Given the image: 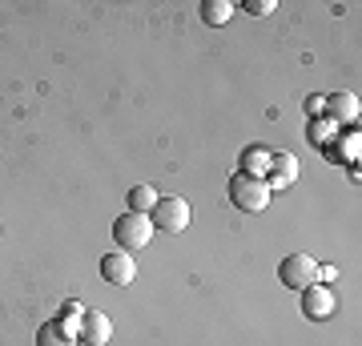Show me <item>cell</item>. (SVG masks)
<instances>
[{"instance_id": "5", "label": "cell", "mask_w": 362, "mask_h": 346, "mask_svg": "<svg viewBox=\"0 0 362 346\" xmlns=\"http://www.w3.org/2000/svg\"><path fill=\"white\" fill-rule=\"evenodd\" d=\"M101 278L109 286H129L133 278H137V266H133V254H125V250H113V254L101 258Z\"/></svg>"}, {"instance_id": "11", "label": "cell", "mask_w": 362, "mask_h": 346, "mask_svg": "<svg viewBox=\"0 0 362 346\" xmlns=\"http://www.w3.org/2000/svg\"><path fill=\"white\" fill-rule=\"evenodd\" d=\"M230 16H233V4H230V0H202V25L221 28Z\"/></svg>"}, {"instance_id": "6", "label": "cell", "mask_w": 362, "mask_h": 346, "mask_svg": "<svg viewBox=\"0 0 362 346\" xmlns=\"http://www.w3.org/2000/svg\"><path fill=\"white\" fill-rule=\"evenodd\" d=\"M302 314L310 322L330 318V314H334V294H330V286H322V282L306 286V290H302Z\"/></svg>"}, {"instance_id": "10", "label": "cell", "mask_w": 362, "mask_h": 346, "mask_svg": "<svg viewBox=\"0 0 362 346\" xmlns=\"http://www.w3.org/2000/svg\"><path fill=\"white\" fill-rule=\"evenodd\" d=\"M270 154L274 149H266V145H250L246 154H242V173H250V178H266V173H270Z\"/></svg>"}, {"instance_id": "2", "label": "cell", "mask_w": 362, "mask_h": 346, "mask_svg": "<svg viewBox=\"0 0 362 346\" xmlns=\"http://www.w3.org/2000/svg\"><path fill=\"white\" fill-rule=\"evenodd\" d=\"M149 238H153V221H149V214H125V218L113 221V242L125 250V254H133V250H145L149 246Z\"/></svg>"}, {"instance_id": "14", "label": "cell", "mask_w": 362, "mask_h": 346, "mask_svg": "<svg viewBox=\"0 0 362 346\" xmlns=\"http://www.w3.org/2000/svg\"><path fill=\"white\" fill-rule=\"evenodd\" d=\"M242 8H246L250 16H270L274 8H278V4H274V0H246Z\"/></svg>"}, {"instance_id": "16", "label": "cell", "mask_w": 362, "mask_h": 346, "mask_svg": "<svg viewBox=\"0 0 362 346\" xmlns=\"http://www.w3.org/2000/svg\"><path fill=\"white\" fill-rule=\"evenodd\" d=\"M322 109H326V101H322V97H306V113H310V117H318Z\"/></svg>"}, {"instance_id": "4", "label": "cell", "mask_w": 362, "mask_h": 346, "mask_svg": "<svg viewBox=\"0 0 362 346\" xmlns=\"http://www.w3.org/2000/svg\"><path fill=\"white\" fill-rule=\"evenodd\" d=\"M278 282L286 286V290H306V286L318 282V262H314L310 254H290L278 266Z\"/></svg>"}, {"instance_id": "15", "label": "cell", "mask_w": 362, "mask_h": 346, "mask_svg": "<svg viewBox=\"0 0 362 346\" xmlns=\"http://www.w3.org/2000/svg\"><path fill=\"white\" fill-rule=\"evenodd\" d=\"M81 314H85L81 302H65V306H61V322H65V318H81Z\"/></svg>"}, {"instance_id": "17", "label": "cell", "mask_w": 362, "mask_h": 346, "mask_svg": "<svg viewBox=\"0 0 362 346\" xmlns=\"http://www.w3.org/2000/svg\"><path fill=\"white\" fill-rule=\"evenodd\" d=\"M346 157H358V129H354V137L346 142Z\"/></svg>"}, {"instance_id": "9", "label": "cell", "mask_w": 362, "mask_h": 346, "mask_svg": "<svg viewBox=\"0 0 362 346\" xmlns=\"http://www.w3.org/2000/svg\"><path fill=\"white\" fill-rule=\"evenodd\" d=\"M326 109L334 113L338 125H350V121H358V97H354V93H334V97H326Z\"/></svg>"}, {"instance_id": "8", "label": "cell", "mask_w": 362, "mask_h": 346, "mask_svg": "<svg viewBox=\"0 0 362 346\" xmlns=\"http://www.w3.org/2000/svg\"><path fill=\"white\" fill-rule=\"evenodd\" d=\"M298 178V157L294 154H270V178H266V185L270 190H290Z\"/></svg>"}, {"instance_id": "1", "label": "cell", "mask_w": 362, "mask_h": 346, "mask_svg": "<svg viewBox=\"0 0 362 346\" xmlns=\"http://www.w3.org/2000/svg\"><path fill=\"white\" fill-rule=\"evenodd\" d=\"M270 185L266 178H250V173H233L230 178V202L242 209V214H262L270 205Z\"/></svg>"}, {"instance_id": "13", "label": "cell", "mask_w": 362, "mask_h": 346, "mask_svg": "<svg viewBox=\"0 0 362 346\" xmlns=\"http://www.w3.org/2000/svg\"><path fill=\"white\" fill-rule=\"evenodd\" d=\"M153 205H157V190H153V185H133V190H129V209H133V214H149Z\"/></svg>"}, {"instance_id": "3", "label": "cell", "mask_w": 362, "mask_h": 346, "mask_svg": "<svg viewBox=\"0 0 362 346\" xmlns=\"http://www.w3.org/2000/svg\"><path fill=\"white\" fill-rule=\"evenodd\" d=\"M189 218L194 214H189V202L185 197H157V205L149 209V221L165 233H181L189 226Z\"/></svg>"}, {"instance_id": "12", "label": "cell", "mask_w": 362, "mask_h": 346, "mask_svg": "<svg viewBox=\"0 0 362 346\" xmlns=\"http://www.w3.org/2000/svg\"><path fill=\"white\" fill-rule=\"evenodd\" d=\"M37 342L40 346H73V338H69L65 322H45L37 330Z\"/></svg>"}, {"instance_id": "7", "label": "cell", "mask_w": 362, "mask_h": 346, "mask_svg": "<svg viewBox=\"0 0 362 346\" xmlns=\"http://www.w3.org/2000/svg\"><path fill=\"white\" fill-rule=\"evenodd\" d=\"M81 342L89 346H105L109 338H113V322H109V314H101V310H85L81 314Z\"/></svg>"}]
</instances>
